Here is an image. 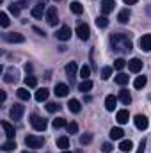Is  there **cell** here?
<instances>
[{
    "label": "cell",
    "instance_id": "obj_5",
    "mask_svg": "<svg viewBox=\"0 0 151 153\" xmlns=\"http://www.w3.org/2000/svg\"><path fill=\"white\" fill-rule=\"evenodd\" d=\"M76 36L82 39V41H85V39H89L91 36V30H89V27L85 25V23H78V27H76Z\"/></svg>",
    "mask_w": 151,
    "mask_h": 153
},
{
    "label": "cell",
    "instance_id": "obj_36",
    "mask_svg": "<svg viewBox=\"0 0 151 153\" xmlns=\"http://www.w3.org/2000/svg\"><path fill=\"white\" fill-rule=\"evenodd\" d=\"M124 66H126V61H124V59H121V57H119V59H115V61H114V70L121 71Z\"/></svg>",
    "mask_w": 151,
    "mask_h": 153
},
{
    "label": "cell",
    "instance_id": "obj_33",
    "mask_svg": "<svg viewBox=\"0 0 151 153\" xmlns=\"http://www.w3.org/2000/svg\"><path fill=\"white\" fill-rule=\"evenodd\" d=\"M96 25H98L100 29L109 27V20H107V16H98V18H96Z\"/></svg>",
    "mask_w": 151,
    "mask_h": 153
},
{
    "label": "cell",
    "instance_id": "obj_28",
    "mask_svg": "<svg viewBox=\"0 0 151 153\" xmlns=\"http://www.w3.org/2000/svg\"><path fill=\"white\" fill-rule=\"evenodd\" d=\"M4 82H7V84L16 82V71H14V70H7L5 75H4Z\"/></svg>",
    "mask_w": 151,
    "mask_h": 153
},
{
    "label": "cell",
    "instance_id": "obj_11",
    "mask_svg": "<svg viewBox=\"0 0 151 153\" xmlns=\"http://www.w3.org/2000/svg\"><path fill=\"white\" fill-rule=\"evenodd\" d=\"M128 119H130V112H128L126 109L117 111V114H115V121H117L119 125H126V123H128Z\"/></svg>",
    "mask_w": 151,
    "mask_h": 153
},
{
    "label": "cell",
    "instance_id": "obj_44",
    "mask_svg": "<svg viewBox=\"0 0 151 153\" xmlns=\"http://www.w3.org/2000/svg\"><path fill=\"white\" fill-rule=\"evenodd\" d=\"M112 150H114V146L110 143H103V146H101V152L103 153H110Z\"/></svg>",
    "mask_w": 151,
    "mask_h": 153
},
{
    "label": "cell",
    "instance_id": "obj_38",
    "mask_svg": "<svg viewBox=\"0 0 151 153\" xmlns=\"http://www.w3.org/2000/svg\"><path fill=\"white\" fill-rule=\"evenodd\" d=\"M59 109H61V105L55 103V102H48V103H46V111H48V112H57Z\"/></svg>",
    "mask_w": 151,
    "mask_h": 153
},
{
    "label": "cell",
    "instance_id": "obj_9",
    "mask_svg": "<svg viewBox=\"0 0 151 153\" xmlns=\"http://www.w3.org/2000/svg\"><path fill=\"white\" fill-rule=\"evenodd\" d=\"M133 123H135V126H137L139 130H146V128H148V125H150L148 117H146L144 114H137V116H135V119H133Z\"/></svg>",
    "mask_w": 151,
    "mask_h": 153
},
{
    "label": "cell",
    "instance_id": "obj_45",
    "mask_svg": "<svg viewBox=\"0 0 151 153\" xmlns=\"http://www.w3.org/2000/svg\"><path fill=\"white\" fill-rule=\"evenodd\" d=\"M144 148H146V139L141 141V144H139V148H137V153H144Z\"/></svg>",
    "mask_w": 151,
    "mask_h": 153
},
{
    "label": "cell",
    "instance_id": "obj_7",
    "mask_svg": "<svg viewBox=\"0 0 151 153\" xmlns=\"http://www.w3.org/2000/svg\"><path fill=\"white\" fill-rule=\"evenodd\" d=\"M55 38L61 39V41H68V39L71 38V29H70L68 25H62V27L55 32Z\"/></svg>",
    "mask_w": 151,
    "mask_h": 153
},
{
    "label": "cell",
    "instance_id": "obj_25",
    "mask_svg": "<svg viewBox=\"0 0 151 153\" xmlns=\"http://www.w3.org/2000/svg\"><path fill=\"white\" fill-rule=\"evenodd\" d=\"M119 150L123 153H126V152H132L133 150V143L128 139V141H121V144H119Z\"/></svg>",
    "mask_w": 151,
    "mask_h": 153
},
{
    "label": "cell",
    "instance_id": "obj_51",
    "mask_svg": "<svg viewBox=\"0 0 151 153\" xmlns=\"http://www.w3.org/2000/svg\"><path fill=\"white\" fill-rule=\"evenodd\" d=\"M25 153H30V152H25Z\"/></svg>",
    "mask_w": 151,
    "mask_h": 153
},
{
    "label": "cell",
    "instance_id": "obj_46",
    "mask_svg": "<svg viewBox=\"0 0 151 153\" xmlns=\"http://www.w3.org/2000/svg\"><path fill=\"white\" fill-rule=\"evenodd\" d=\"M123 2H124L126 5H135V4H137L139 0H123Z\"/></svg>",
    "mask_w": 151,
    "mask_h": 153
},
{
    "label": "cell",
    "instance_id": "obj_30",
    "mask_svg": "<svg viewBox=\"0 0 151 153\" xmlns=\"http://www.w3.org/2000/svg\"><path fill=\"white\" fill-rule=\"evenodd\" d=\"M25 85H27V87H36V85H38V78L34 75H27L25 76Z\"/></svg>",
    "mask_w": 151,
    "mask_h": 153
},
{
    "label": "cell",
    "instance_id": "obj_27",
    "mask_svg": "<svg viewBox=\"0 0 151 153\" xmlns=\"http://www.w3.org/2000/svg\"><path fill=\"white\" fill-rule=\"evenodd\" d=\"M146 84H148V78H146L144 75L137 76V78H135V82H133V87H135V89H142Z\"/></svg>",
    "mask_w": 151,
    "mask_h": 153
},
{
    "label": "cell",
    "instance_id": "obj_31",
    "mask_svg": "<svg viewBox=\"0 0 151 153\" xmlns=\"http://www.w3.org/2000/svg\"><path fill=\"white\" fill-rule=\"evenodd\" d=\"M14 148H16V143H14L13 139H9V141H5V143L2 144V150H4V152H13Z\"/></svg>",
    "mask_w": 151,
    "mask_h": 153
},
{
    "label": "cell",
    "instance_id": "obj_29",
    "mask_svg": "<svg viewBox=\"0 0 151 153\" xmlns=\"http://www.w3.org/2000/svg\"><path fill=\"white\" fill-rule=\"evenodd\" d=\"M76 70H78V66H76V62H70L68 66H66V75L70 76V78H73L76 73Z\"/></svg>",
    "mask_w": 151,
    "mask_h": 153
},
{
    "label": "cell",
    "instance_id": "obj_15",
    "mask_svg": "<svg viewBox=\"0 0 151 153\" xmlns=\"http://www.w3.org/2000/svg\"><path fill=\"white\" fill-rule=\"evenodd\" d=\"M139 45H141V48L144 52H150L151 50V34H144L141 38V41H139Z\"/></svg>",
    "mask_w": 151,
    "mask_h": 153
},
{
    "label": "cell",
    "instance_id": "obj_35",
    "mask_svg": "<svg viewBox=\"0 0 151 153\" xmlns=\"http://www.w3.org/2000/svg\"><path fill=\"white\" fill-rule=\"evenodd\" d=\"M89 75H91V68H89L87 64H84V66L80 68V76H82L84 80H87V78H89Z\"/></svg>",
    "mask_w": 151,
    "mask_h": 153
},
{
    "label": "cell",
    "instance_id": "obj_12",
    "mask_svg": "<svg viewBox=\"0 0 151 153\" xmlns=\"http://www.w3.org/2000/svg\"><path fill=\"white\" fill-rule=\"evenodd\" d=\"M53 93L57 94V96H61V98H64V96H68V93H70V87L66 85V84H55V89H53Z\"/></svg>",
    "mask_w": 151,
    "mask_h": 153
},
{
    "label": "cell",
    "instance_id": "obj_47",
    "mask_svg": "<svg viewBox=\"0 0 151 153\" xmlns=\"http://www.w3.org/2000/svg\"><path fill=\"white\" fill-rule=\"evenodd\" d=\"M34 30H36V32H38L39 36H44V32H43V30H41V29H38V27H34Z\"/></svg>",
    "mask_w": 151,
    "mask_h": 153
},
{
    "label": "cell",
    "instance_id": "obj_17",
    "mask_svg": "<svg viewBox=\"0 0 151 153\" xmlns=\"http://www.w3.org/2000/svg\"><path fill=\"white\" fill-rule=\"evenodd\" d=\"M115 103H117V98H115L114 94H109V96L105 98V109H107V111L112 112L114 109H115Z\"/></svg>",
    "mask_w": 151,
    "mask_h": 153
},
{
    "label": "cell",
    "instance_id": "obj_6",
    "mask_svg": "<svg viewBox=\"0 0 151 153\" xmlns=\"http://www.w3.org/2000/svg\"><path fill=\"white\" fill-rule=\"evenodd\" d=\"M4 39L7 43H23L25 41V36L20 34V32H7V34H4Z\"/></svg>",
    "mask_w": 151,
    "mask_h": 153
},
{
    "label": "cell",
    "instance_id": "obj_26",
    "mask_svg": "<svg viewBox=\"0 0 151 153\" xmlns=\"http://www.w3.org/2000/svg\"><path fill=\"white\" fill-rule=\"evenodd\" d=\"M93 89V82L87 78V80H84L82 84H78V91H82V93H87V91H91Z\"/></svg>",
    "mask_w": 151,
    "mask_h": 153
},
{
    "label": "cell",
    "instance_id": "obj_34",
    "mask_svg": "<svg viewBox=\"0 0 151 153\" xmlns=\"http://www.w3.org/2000/svg\"><path fill=\"white\" fill-rule=\"evenodd\" d=\"M52 125H53V128H62V126H68V123H66V119H64V117H57V119H53V121H52Z\"/></svg>",
    "mask_w": 151,
    "mask_h": 153
},
{
    "label": "cell",
    "instance_id": "obj_24",
    "mask_svg": "<svg viewBox=\"0 0 151 153\" xmlns=\"http://www.w3.org/2000/svg\"><path fill=\"white\" fill-rule=\"evenodd\" d=\"M57 148H61V150H68V148H70V139H68L66 135L59 137V139H57Z\"/></svg>",
    "mask_w": 151,
    "mask_h": 153
},
{
    "label": "cell",
    "instance_id": "obj_43",
    "mask_svg": "<svg viewBox=\"0 0 151 153\" xmlns=\"http://www.w3.org/2000/svg\"><path fill=\"white\" fill-rule=\"evenodd\" d=\"M91 141H93V135H91V134H85V135L80 137V143H82V144H89Z\"/></svg>",
    "mask_w": 151,
    "mask_h": 153
},
{
    "label": "cell",
    "instance_id": "obj_23",
    "mask_svg": "<svg viewBox=\"0 0 151 153\" xmlns=\"http://www.w3.org/2000/svg\"><path fill=\"white\" fill-rule=\"evenodd\" d=\"M130 11L128 9H123L119 14H117V20H119V23H128V20H130Z\"/></svg>",
    "mask_w": 151,
    "mask_h": 153
},
{
    "label": "cell",
    "instance_id": "obj_42",
    "mask_svg": "<svg viewBox=\"0 0 151 153\" xmlns=\"http://www.w3.org/2000/svg\"><path fill=\"white\" fill-rule=\"evenodd\" d=\"M68 132H70V134H76V132H78V125H76L75 121L68 123Z\"/></svg>",
    "mask_w": 151,
    "mask_h": 153
},
{
    "label": "cell",
    "instance_id": "obj_32",
    "mask_svg": "<svg viewBox=\"0 0 151 153\" xmlns=\"http://www.w3.org/2000/svg\"><path fill=\"white\" fill-rule=\"evenodd\" d=\"M71 13H75V14H82L84 13V7H82V4L80 2H71Z\"/></svg>",
    "mask_w": 151,
    "mask_h": 153
},
{
    "label": "cell",
    "instance_id": "obj_40",
    "mask_svg": "<svg viewBox=\"0 0 151 153\" xmlns=\"http://www.w3.org/2000/svg\"><path fill=\"white\" fill-rule=\"evenodd\" d=\"M20 9H21V5H20V4H14V2L9 5V11H11L14 16H18V14H20Z\"/></svg>",
    "mask_w": 151,
    "mask_h": 153
},
{
    "label": "cell",
    "instance_id": "obj_14",
    "mask_svg": "<svg viewBox=\"0 0 151 153\" xmlns=\"http://www.w3.org/2000/svg\"><path fill=\"white\" fill-rule=\"evenodd\" d=\"M2 128H4V132H5L7 139H14L16 132H14V126H13L11 123H7V121H2Z\"/></svg>",
    "mask_w": 151,
    "mask_h": 153
},
{
    "label": "cell",
    "instance_id": "obj_2",
    "mask_svg": "<svg viewBox=\"0 0 151 153\" xmlns=\"http://www.w3.org/2000/svg\"><path fill=\"white\" fill-rule=\"evenodd\" d=\"M30 125H32L34 130H38V132H44L46 126H48V121H46L44 117L38 116V114H32L30 116Z\"/></svg>",
    "mask_w": 151,
    "mask_h": 153
},
{
    "label": "cell",
    "instance_id": "obj_22",
    "mask_svg": "<svg viewBox=\"0 0 151 153\" xmlns=\"http://www.w3.org/2000/svg\"><path fill=\"white\" fill-rule=\"evenodd\" d=\"M123 134H124V132H123V128L115 126V128L110 130V134H109V135H110V139H112V141H119V139H123Z\"/></svg>",
    "mask_w": 151,
    "mask_h": 153
},
{
    "label": "cell",
    "instance_id": "obj_20",
    "mask_svg": "<svg viewBox=\"0 0 151 153\" xmlns=\"http://www.w3.org/2000/svg\"><path fill=\"white\" fill-rule=\"evenodd\" d=\"M43 4H44V2L41 0V2H39L38 5H34V7H32L30 14H32L34 18H41V16H43V9H44V5H43Z\"/></svg>",
    "mask_w": 151,
    "mask_h": 153
},
{
    "label": "cell",
    "instance_id": "obj_1",
    "mask_svg": "<svg viewBox=\"0 0 151 153\" xmlns=\"http://www.w3.org/2000/svg\"><path fill=\"white\" fill-rule=\"evenodd\" d=\"M110 45L115 52H130L132 50V41L128 39L126 34H112L110 36Z\"/></svg>",
    "mask_w": 151,
    "mask_h": 153
},
{
    "label": "cell",
    "instance_id": "obj_48",
    "mask_svg": "<svg viewBox=\"0 0 151 153\" xmlns=\"http://www.w3.org/2000/svg\"><path fill=\"white\" fill-rule=\"evenodd\" d=\"M25 70L27 71H32V64H25Z\"/></svg>",
    "mask_w": 151,
    "mask_h": 153
},
{
    "label": "cell",
    "instance_id": "obj_8",
    "mask_svg": "<svg viewBox=\"0 0 151 153\" xmlns=\"http://www.w3.org/2000/svg\"><path fill=\"white\" fill-rule=\"evenodd\" d=\"M23 111H25V107L23 105H20V103H16V105H13V109L9 111V116H11V119H21V116H23Z\"/></svg>",
    "mask_w": 151,
    "mask_h": 153
},
{
    "label": "cell",
    "instance_id": "obj_21",
    "mask_svg": "<svg viewBox=\"0 0 151 153\" xmlns=\"http://www.w3.org/2000/svg\"><path fill=\"white\" fill-rule=\"evenodd\" d=\"M16 94H18V98H20V100H23V102L30 100V91H29L27 87H20V89L16 91Z\"/></svg>",
    "mask_w": 151,
    "mask_h": 153
},
{
    "label": "cell",
    "instance_id": "obj_37",
    "mask_svg": "<svg viewBox=\"0 0 151 153\" xmlns=\"http://www.w3.org/2000/svg\"><path fill=\"white\" fill-rule=\"evenodd\" d=\"M115 84H119V85H126V84H128V75L119 73V75L115 76Z\"/></svg>",
    "mask_w": 151,
    "mask_h": 153
},
{
    "label": "cell",
    "instance_id": "obj_4",
    "mask_svg": "<svg viewBox=\"0 0 151 153\" xmlns=\"http://www.w3.org/2000/svg\"><path fill=\"white\" fill-rule=\"evenodd\" d=\"M59 18V14H57V7H48V11H46V22H48V25H52V27H55L57 25V20Z\"/></svg>",
    "mask_w": 151,
    "mask_h": 153
},
{
    "label": "cell",
    "instance_id": "obj_13",
    "mask_svg": "<svg viewBox=\"0 0 151 153\" xmlns=\"http://www.w3.org/2000/svg\"><path fill=\"white\" fill-rule=\"evenodd\" d=\"M114 7H115L114 0H101V13H103V16L109 14V13H112Z\"/></svg>",
    "mask_w": 151,
    "mask_h": 153
},
{
    "label": "cell",
    "instance_id": "obj_50",
    "mask_svg": "<svg viewBox=\"0 0 151 153\" xmlns=\"http://www.w3.org/2000/svg\"><path fill=\"white\" fill-rule=\"evenodd\" d=\"M20 2H27V0H20Z\"/></svg>",
    "mask_w": 151,
    "mask_h": 153
},
{
    "label": "cell",
    "instance_id": "obj_41",
    "mask_svg": "<svg viewBox=\"0 0 151 153\" xmlns=\"http://www.w3.org/2000/svg\"><path fill=\"white\" fill-rule=\"evenodd\" d=\"M110 75H112V68H109V66H107V68H103V70H101V78H103V80H109Z\"/></svg>",
    "mask_w": 151,
    "mask_h": 153
},
{
    "label": "cell",
    "instance_id": "obj_19",
    "mask_svg": "<svg viewBox=\"0 0 151 153\" xmlns=\"http://www.w3.org/2000/svg\"><path fill=\"white\" fill-rule=\"evenodd\" d=\"M48 94H50V91L46 87H41V89L36 91V100L38 102H44V100H48Z\"/></svg>",
    "mask_w": 151,
    "mask_h": 153
},
{
    "label": "cell",
    "instance_id": "obj_39",
    "mask_svg": "<svg viewBox=\"0 0 151 153\" xmlns=\"http://www.w3.org/2000/svg\"><path fill=\"white\" fill-rule=\"evenodd\" d=\"M0 25L4 29L9 27V16H7V13H0Z\"/></svg>",
    "mask_w": 151,
    "mask_h": 153
},
{
    "label": "cell",
    "instance_id": "obj_49",
    "mask_svg": "<svg viewBox=\"0 0 151 153\" xmlns=\"http://www.w3.org/2000/svg\"><path fill=\"white\" fill-rule=\"evenodd\" d=\"M62 153H71V152H68V150H62Z\"/></svg>",
    "mask_w": 151,
    "mask_h": 153
},
{
    "label": "cell",
    "instance_id": "obj_16",
    "mask_svg": "<svg viewBox=\"0 0 151 153\" xmlns=\"http://www.w3.org/2000/svg\"><path fill=\"white\" fill-rule=\"evenodd\" d=\"M117 98H119V102H121V103H124V105H130V103H132V96H130L128 89H121Z\"/></svg>",
    "mask_w": 151,
    "mask_h": 153
},
{
    "label": "cell",
    "instance_id": "obj_18",
    "mask_svg": "<svg viewBox=\"0 0 151 153\" xmlns=\"http://www.w3.org/2000/svg\"><path fill=\"white\" fill-rule=\"evenodd\" d=\"M68 109H70V112L78 114V112L82 111V105H80V102H78V100H70V102H68Z\"/></svg>",
    "mask_w": 151,
    "mask_h": 153
},
{
    "label": "cell",
    "instance_id": "obj_3",
    "mask_svg": "<svg viewBox=\"0 0 151 153\" xmlns=\"http://www.w3.org/2000/svg\"><path fill=\"white\" fill-rule=\"evenodd\" d=\"M25 144H27V148L39 150V148H43L44 139H43V137H39V135H27V137H25Z\"/></svg>",
    "mask_w": 151,
    "mask_h": 153
},
{
    "label": "cell",
    "instance_id": "obj_10",
    "mask_svg": "<svg viewBox=\"0 0 151 153\" xmlns=\"http://www.w3.org/2000/svg\"><path fill=\"white\" fill-rule=\"evenodd\" d=\"M128 70H130L132 73H139V71L142 70V61L137 59V57H133L132 61H128Z\"/></svg>",
    "mask_w": 151,
    "mask_h": 153
}]
</instances>
